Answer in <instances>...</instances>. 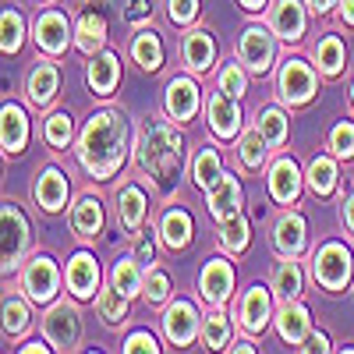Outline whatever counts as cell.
I'll use <instances>...</instances> for the list:
<instances>
[{
	"instance_id": "obj_1",
	"label": "cell",
	"mask_w": 354,
	"mask_h": 354,
	"mask_svg": "<svg viewBox=\"0 0 354 354\" xmlns=\"http://www.w3.org/2000/svg\"><path fill=\"white\" fill-rule=\"evenodd\" d=\"M128 121L117 110H100L85 121L82 135H78V163L85 167L88 177L96 181H110V177L124 167L128 160Z\"/></svg>"
},
{
	"instance_id": "obj_2",
	"label": "cell",
	"mask_w": 354,
	"mask_h": 354,
	"mask_svg": "<svg viewBox=\"0 0 354 354\" xmlns=\"http://www.w3.org/2000/svg\"><path fill=\"white\" fill-rule=\"evenodd\" d=\"M135 167L153 188L170 192L185 167V138L163 117H149L135 138Z\"/></svg>"
},
{
	"instance_id": "obj_3",
	"label": "cell",
	"mask_w": 354,
	"mask_h": 354,
	"mask_svg": "<svg viewBox=\"0 0 354 354\" xmlns=\"http://www.w3.org/2000/svg\"><path fill=\"white\" fill-rule=\"evenodd\" d=\"M277 93L287 106H305L319 93V75L312 64H305L301 57H287L277 71Z\"/></svg>"
},
{
	"instance_id": "obj_4",
	"label": "cell",
	"mask_w": 354,
	"mask_h": 354,
	"mask_svg": "<svg viewBox=\"0 0 354 354\" xmlns=\"http://www.w3.org/2000/svg\"><path fill=\"white\" fill-rule=\"evenodd\" d=\"M312 277L322 290H344L354 277V255L340 241H326L312 259Z\"/></svg>"
},
{
	"instance_id": "obj_5",
	"label": "cell",
	"mask_w": 354,
	"mask_h": 354,
	"mask_svg": "<svg viewBox=\"0 0 354 354\" xmlns=\"http://www.w3.org/2000/svg\"><path fill=\"white\" fill-rule=\"evenodd\" d=\"M18 283H21L28 301L50 305L57 298V290H61V270H57V262L50 255H36V259H28V266L21 270Z\"/></svg>"
},
{
	"instance_id": "obj_6",
	"label": "cell",
	"mask_w": 354,
	"mask_h": 354,
	"mask_svg": "<svg viewBox=\"0 0 354 354\" xmlns=\"http://www.w3.org/2000/svg\"><path fill=\"white\" fill-rule=\"evenodd\" d=\"M238 61L252 75H266L277 61V32L273 28H262V25H248L238 43Z\"/></svg>"
},
{
	"instance_id": "obj_7",
	"label": "cell",
	"mask_w": 354,
	"mask_h": 354,
	"mask_svg": "<svg viewBox=\"0 0 354 354\" xmlns=\"http://www.w3.org/2000/svg\"><path fill=\"white\" fill-rule=\"evenodd\" d=\"M43 333L57 351H78V344H82V315H78V308L68 305V301L50 305V312L43 315Z\"/></svg>"
},
{
	"instance_id": "obj_8",
	"label": "cell",
	"mask_w": 354,
	"mask_h": 354,
	"mask_svg": "<svg viewBox=\"0 0 354 354\" xmlns=\"http://www.w3.org/2000/svg\"><path fill=\"white\" fill-rule=\"evenodd\" d=\"M4 273H15L21 259L28 255V245H32V234H28V220L21 213L18 202H4Z\"/></svg>"
},
{
	"instance_id": "obj_9",
	"label": "cell",
	"mask_w": 354,
	"mask_h": 354,
	"mask_svg": "<svg viewBox=\"0 0 354 354\" xmlns=\"http://www.w3.org/2000/svg\"><path fill=\"white\" fill-rule=\"evenodd\" d=\"M198 103H202V93H198V85L188 78V75H177L167 82V93H163V110L174 124H188L195 121V113H198Z\"/></svg>"
},
{
	"instance_id": "obj_10",
	"label": "cell",
	"mask_w": 354,
	"mask_h": 354,
	"mask_svg": "<svg viewBox=\"0 0 354 354\" xmlns=\"http://www.w3.org/2000/svg\"><path fill=\"white\" fill-rule=\"evenodd\" d=\"M234 290V266L227 259H209L198 273V294L209 308H223Z\"/></svg>"
},
{
	"instance_id": "obj_11",
	"label": "cell",
	"mask_w": 354,
	"mask_h": 354,
	"mask_svg": "<svg viewBox=\"0 0 354 354\" xmlns=\"http://www.w3.org/2000/svg\"><path fill=\"white\" fill-rule=\"evenodd\" d=\"M198 333H202V319H198L195 305L170 301L163 312V337L170 340V347H188V344H195Z\"/></svg>"
},
{
	"instance_id": "obj_12",
	"label": "cell",
	"mask_w": 354,
	"mask_h": 354,
	"mask_svg": "<svg viewBox=\"0 0 354 354\" xmlns=\"http://www.w3.org/2000/svg\"><path fill=\"white\" fill-rule=\"evenodd\" d=\"M36 46L43 50V53H50V57H57V53H64L71 43H75V28H71V21H68V15L64 11H57V8H50V11H43L39 18H36Z\"/></svg>"
},
{
	"instance_id": "obj_13",
	"label": "cell",
	"mask_w": 354,
	"mask_h": 354,
	"mask_svg": "<svg viewBox=\"0 0 354 354\" xmlns=\"http://www.w3.org/2000/svg\"><path fill=\"white\" fill-rule=\"evenodd\" d=\"M270 28L283 43H301L308 28V4H301V0H277L270 8Z\"/></svg>"
},
{
	"instance_id": "obj_14",
	"label": "cell",
	"mask_w": 354,
	"mask_h": 354,
	"mask_svg": "<svg viewBox=\"0 0 354 354\" xmlns=\"http://www.w3.org/2000/svg\"><path fill=\"white\" fill-rule=\"evenodd\" d=\"M270 290H266L262 283H255V287H248L241 294V301H238V322H241V330L252 333V337L262 333L266 326H270V319H273V294Z\"/></svg>"
},
{
	"instance_id": "obj_15",
	"label": "cell",
	"mask_w": 354,
	"mask_h": 354,
	"mask_svg": "<svg viewBox=\"0 0 354 354\" xmlns=\"http://www.w3.org/2000/svg\"><path fill=\"white\" fill-rule=\"evenodd\" d=\"M205 113H209V128L216 138H234L241 135V106H238V96L223 93V88L216 85V93H209V103H205Z\"/></svg>"
},
{
	"instance_id": "obj_16",
	"label": "cell",
	"mask_w": 354,
	"mask_h": 354,
	"mask_svg": "<svg viewBox=\"0 0 354 354\" xmlns=\"http://www.w3.org/2000/svg\"><path fill=\"white\" fill-rule=\"evenodd\" d=\"M64 283L78 301H93L100 294V262L93 259V252H75L68 270H64Z\"/></svg>"
},
{
	"instance_id": "obj_17",
	"label": "cell",
	"mask_w": 354,
	"mask_h": 354,
	"mask_svg": "<svg viewBox=\"0 0 354 354\" xmlns=\"http://www.w3.org/2000/svg\"><path fill=\"white\" fill-rule=\"evenodd\" d=\"M308 245V227L301 213H280V220L273 223V248L287 259H301Z\"/></svg>"
},
{
	"instance_id": "obj_18",
	"label": "cell",
	"mask_w": 354,
	"mask_h": 354,
	"mask_svg": "<svg viewBox=\"0 0 354 354\" xmlns=\"http://www.w3.org/2000/svg\"><path fill=\"white\" fill-rule=\"evenodd\" d=\"M277 333L283 344L290 347H301L308 337H312V319H308V308L294 298V301H280V312H277Z\"/></svg>"
},
{
	"instance_id": "obj_19",
	"label": "cell",
	"mask_w": 354,
	"mask_h": 354,
	"mask_svg": "<svg viewBox=\"0 0 354 354\" xmlns=\"http://www.w3.org/2000/svg\"><path fill=\"white\" fill-rule=\"evenodd\" d=\"M85 82L96 96H113L117 82H121V57L110 50L93 53L88 57V68H85Z\"/></svg>"
},
{
	"instance_id": "obj_20",
	"label": "cell",
	"mask_w": 354,
	"mask_h": 354,
	"mask_svg": "<svg viewBox=\"0 0 354 354\" xmlns=\"http://www.w3.org/2000/svg\"><path fill=\"white\" fill-rule=\"evenodd\" d=\"M71 230L85 245L103 234V202L96 195H78V202L71 205Z\"/></svg>"
},
{
	"instance_id": "obj_21",
	"label": "cell",
	"mask_w": 354,
	"mask_h": 354,
	"mask_svg": "<svg viewBox=\"0 0 354 354\" xmlns=\"http://www.w3.org/2000/svg\"><path fill=\"white\" fill-rule=\"evenodd\" d=\"M57 88H61V71H57V64L53 61H36V68L28 71V78H25L28 103H32L36 110L39 106H50L53 96H57Z\"/></svg>"
},
{
	"instance_id": "obj_22",
	"label": "cell",
	"mask_w": 354,
	"mask_h": 354,
	"mask_svg": "<svg viewBox=\"0 0 354 354\" xmlns=\"http://www.w3.org/2000/svg\"><path fill=\"white\" fill-rule=\"evenodd\" d=\"M205 202H209V213L213 220H230V216H238L241 213V181L234 174H223L220 181L205 192Z\"/></svg>"
},
{
	"instance_id": "obj_23",
	"label": "cell",
	"mask_w": 354,
	"mask_h": 354,
	"mask_svg": "<svg viewBox=\"0 0 354 354\" xmlns=\"http://www.w3.org/2000/svg\"><path fill=\"white\" fill-rule=\"evenodd\" d=\"M68 177L64 170H57V167H46L39 177H36V202H39V209L43 213H61L64 205H68Z\"/></svg>"
},
{
	"instance_id": "obj_24",
	"label": "cell",
	"mask_w": 354,
	"mask_h": 354,
	"mask_svg": "<svg viewBox=\"0 0 354 354\" xmlns=\"http://www.w3.org/2000/svg\"><path fill=\"white\" fill-rule=\"evenodd\" d=\"M181 57H185L188 71H195V75L209 71L213 61H216V39H213L209 28H192L181 43Z\"/></svg>"
},
{
	"instance_id": "obj_25",
	"label": "cell",
	"mask_w": 354,
	"mask_h": 354,
	"mask_svg": "<svg viewBox=\"0 0 354 354\" xmlns=\"http://www.w3.org/2000/svg\"><path fill=\"white\" fill-rule=\"evenodd\" d=\"M301 185H305V177H301V170H298V163H294V160L283 156V160H277V163L270 167V195H273L280 205L298 202Z\"/></svg>"
},
{
	"instance_id": "obj_26",
	"label": "cell",
	"mask_w": 354,
	"mask_h": 354,
	"mask_svg": "<svg viewBox=\"0 0 354 354\" xmlns=\"http://www.w3.org/2000/svg\"><path fill=\"white\" fill-rule=\"evenodd\" d=\"M75 46L85 53V57H93L106 46V18L103 11H93V8H85L75 21Z\"/></svg>"
},
{
	"instance_id": "obj_27",
	"label": "cell",
	"mask_w": 354,
	"mask_h": 354,
	"mask_svg": "<svg viewBox=\"0 0 354 354\" xmlns=\"http://www.w3.org/2000/svg\"><path fill=\"white\" fill-rule=\"evenodd\" d=\"M28 142V117L21 106L15 103H4V110H0V145H4L8 156H18L25 149Z\"/></svg>"
},
{
	"instance_id": "obj_28",
	"label": "cell",
	"mask_w": 354,
	"mask_h": 354,
	"mask_svg": "<svg viewBox=\"0 0 354 354\" xmlns=\"http://www.w3.org/2000/svg\"><path fill=\"white\" fill-rule=\"evenodd\" d=\"M117 216H121V227L128 234H138L145 216H149V195L138 185H124L121 195H117Z\"/></svg>"
},
{
	"instance_id": "obj_29",
	"label": "cell",
	"mask_w": 354,
	"mask_h": 354,
	"mask_svg": "<svg viewBox=\"0 0 354 354\" xmlns=\"http://www.w3.org/2000/svg\"><path fill=\"white\" fill-rule=\"evenodd\" d=\"M301 283H305V277H301L298 259L280 255V262L273 266V277H270L273 294H277L280 301H294V298H301Z\"/></svg>"
},
{
	"instance_id": "obj_30",
	"label": "cell",
	"mask_w": 354,
	"mask_h": 354,
	"mask_svg": "<svg viewBox=\"0 0 354 354\" xmlns=\"http://www.w3.org/2000/svg\"><path fill=\"white\" fill-rule=\"evenodd\" d=\"M131 61L142 71H160L163 68V39L153 28H138L131 39Z\"/></svg>"
},
{
	"instance_id": "obj_31",
	"label": "cell",
	"mask_w": 354,
	"mask_h": 354,
	"mask_svg": "<svg viewBox=\"0 0 354 354\" xmlns=\"http://www.w3.org/2000/svg\"><path fill=\"white\" fill-rule=\"evenodd\" d=\"M192 230H195V223L185 209H167L163 220H160V238H163L167 248H188Z\"/></svg>"
},
{
	"instance_id": "obj_32",
	"label": "cell",
	"mask_w": 354,
	"mask_h": 354,
	"mask_svg": "<svg viewBox=\"0 0 354 354\" xmlns=\"http://www.w3.org/2000/svg\"><path fill=\"white\" fill-rule=\"evenodd\" d=\"M344 61H347V50H344L340 36H322L315 43V64H319L322 78H337L344 71Z\"/></svg>"
},
{
	"instance_id": "obj_33",
	"label": "cell",
	"mask_w": 354,
	"mask_h": 354,
	"mask_svg": "<svg viewBox=\"0 0 354 354\" xmlns=\"http://www.w3.org/2000/svg\"><path fill=\"white\" fill-rule=\"evenodd\" d=\"M192 177H195V185L202 192H209L220 177H223V160H220V149L216 145H202L195 163H192Z\"/></svg>"
},
{
	"instance_id": "obj_34",
	"label": "cell",
	"mask_w": 354,
	"mask_h": 354,
	"mask_svg": "<svg viewBox=\"0 0 354 354\" xmlns=\"http://www.w3.org/2000/svg\"><path fill=\"white\" fill-rule=\"evenodd\" d=\"M305 181H308V188H312L319 198H330V195L337 192V181H340L337 163H333L330 156H315V160L308 163V170H305Z\"/></svg>"
},
{
	"instance_id": "obj_35",
	"label": "cell",
	"mask_w": 354,
	"mask_h": 354,
	"mask_svg": "<svg viewBox=\"0 0 354 354\" xmlns=\"http://www.w3.org/2000/svg\"><path fill=\"white\" fill-rule=\"evenodd\" d=\"M110 283L128 294V298H135V294H142V283H145V273H142V262L135 255L128 259H117L113 262V270H110Z\"/></svg>"
},
{
	"instance_id": "obj_36",
	"label": "cell",
	"mask_w": 354,
	"mask_h": 354,
	"mask_svg": "<svg viewBox=\"0 0 354 354\" xmlns=\"http://www.w3.org/2000/svg\"><path fill=\"white\" fill-rule=\"evenodd\" d=\"M273 149H270V142L262 138V131L252 124L248 131H241V138H238V160H241V167H248V170H262V163H266V156H270Z\"/></svg>"
},
{
	"instance_id": "obj_37",
	"label": "cell",
	"mask_w": 354,
	"mask_h": 354,
	"mask_svg": "<svg viewBox=\"0 0 354 354\" xmlns=\"http://www.w3.org/2000/svg\"><path fill=\"white\" fill-rule=\"evenodd\" d=\"M255 128L262 131V138H266V142H270V149H280V145L287 142V131H290L283 110H277V106L259 110V113H255Z\"/></svg>"
},
{
	"instance_id": "obj_38",
	"label": "cell",
	"mask_w": 354,
	"mask_h": 354,
	"mask_svg": "<svg viewBox=\"0 0 354 354\" xmlns=\"http://www.w3.org/2000/svg\"><path fill=\"white\" fill-rule=\"evenodd\" d=\"M96 312H100V319L106 322V326H121L124 315H128V294H121L113 283L103 287L96 294Z\"/></svg>"
},
{
	"instance_id": "obj_39",
	"label": "cell",
	"mask_w": 354,
	"mask_h": 354,
	"mask_svg": "<svg viewBox=\"0 0 354 354\" xmlns=\"http://www.w3.org/2000/svg\"><path fill=\"white\" fill-rule=\"evenodd\" d=\"M43 138H46L50 149L64 153L68 145H71V138H75V124H71V117H68L64 110H53V113L46 117V121H43Z\"/></svg>"
},
{
	"instance_id": "obj_40",
	"label": "cell",
	"mask_w": 354,
	"mask_h": 354,
	"mask_svg": "<svg viewBox=\"0 0 354 354\" xmlns=\"http://www.w3.org/2000/svg\"><path fill=\"white\" fill-rule=\"evenodd\" d=\"M234 340V326H230V319L223 312H209L202 319V344L205 347H213V351H227Z\"/></svg>"
},
{
	"instance_id": "obj_41",
	"label": "cell",
	"mask_w": 354,
	"mask_h": 354,
	"mask_svg": "<svg viewBox=\"0 0 354 354\" xmlns=\"http://www.w3.org/2000/svg\"><path fill=\"white\" fill-rule=\"evenodd\" d=\"M25 39V18L18 8H4V18H0V50L4 53H18Z\"/></svg>"
},
{
	"instance_id": "obj_42",
	"label": "cell",
	"mask_w": 354,
	"mask_h": 354,
	"mask_svg": "<svg viewBox=\"0 0 354 354\" xmlns=\"http://www.w3.org/2000/svg\"><path fill=\"white\" fill-rule=\"evenodd\" d=\"M28 322H32L28 305L21 298H15V294H8L4 298V337H21L28 330Z\"/></svg>"
},
{
	"instance_id": "obj_43",
	"label": "cell",
	"mask_w": 354,
	"mask_h": 354,
	"mask_svg": "<svg viewBox=\"0 0 354 354\" xmlns=\"http://www.w3.org/2000/svg\"><path fill=\"white\" fill-rule=\"evenodd\" d=\"M220 245H223L227 252H234V255H241V252L248 248V220H245L241 213L220 223Z\"/></svg>"
},
{
	"instance_id": "obj_44",
	"label": "cell",
	"mask_w": 354,
	"mask_h": 354,
	"mask_svg": "<svg viewBox=\"0 0 354 354\" xmlns=\"http://www.w3.org/2000/svg\"><path fill=\"white\" fill-rule=\"evenodd\" d=\"M216 85L223 88V93H230V96H245L248 93V68L241 64V61H227L223 68H220V75H216Z\"/></svg>"
},
{
	"instance_id": "obj_45",
	"label": "cell",
	"mask_w": 354,
	"mask_h": 354,
	"mask_svg": "<svg viewBox=\"0 0 354 354\" xmlns=\"http://www.w3.org/2000/svg\"><path fill=\"white\" fill-rule=\"evenodd\" d=\"M142 298L149 301V305H167V301H170V277H167V270L153 266V270L145 273V283H142Z\"/></svg>"
},
{
	"instance_id": "obj_46",
	"label": "cell",
	"mask_w": 354,
	"mask_h": 354,
	"mask_svg": "<svg viewBox=\"0 0 354 354\" xmlns=\"http://www.w3.org/2000/svg\"><path fill=\"white\" fill-rule=\"evenodd\" d=\"M330 153L340 156V160H351L354 156V124L351 121H340L330 131Z\"/></svg>"
},
{
	"instance_id": "obj_47",
	"label": "cell",
	"mask_w": 354,
	"mask_h": 354,
	"mask_svg": "<svg viewBox=\"0 0 354 354\" xmlns=\"http://www.w3.org/2000/svg\"><path fill=\"white\" fill-rule=\"evenodd\" d=\"M167 15L174 25H192L198 18V0H167Z\"/></svg>"
},
{
	"instance_id": "obj_48",
	"label": "cell",
	"mask_w": 354,
	"mask_h": 354,
	"mask_svg": "<svg viewBox=\"0 0 354 354\" xmlns=\"http://www.w3.org/2000/svg\"><path fill=\"white\" fill-rule=\"evenodd\" d=\"M121 351H128V354H142V351L156 354V351H160V344H156V337H153V333L138 330V333H131V337L124 340V347H121Z\"/></svg>"
},
{
	"instance_id": "obj_49",
	"label": "cell",
	"mask_w": 354,
	"mask_h": 354,
	"mask_svg": "<svg viewBox=\"0 0 354 354\" xmlns=\"http://www.w3.org/2000/svg\"><path fill=\"white\" fill-rule=\"evenodd\" d=\"M131 238H135V252H131V255H135L142 266H153V259H156V245H153V238H149L145 230L131 234Z\"/></svg>"
},
{
	"instance_id": "obj_50",
	"label": "cell",
	"mask_w": 354,
	"mask_h": 354,
	"mask_svg": "<svg viewBox=\"0 0 354 354\" xmlns=\"http://www.w3.org/2000/svg\"><path fill=\"white\" fill-rule=\"evenodd\" d=\"M149 15H153V4H149V0H131L128 11H124V18H128L131 25H135V21H145Z\"/></svg>"
},
{
	"instance_id": "obj_51",
	"label": "cell",
	"mask_w": 354,
	"mask_h": 354,
	"mask_svg": "<svg viewBox=\"0 0 354 354\" xmlns=\"http://www.w3.org/2000/svg\"><path fill=\"white\" fill-rule=\"evenodd\" d=\"M305 4H308V11H312V15L326 18L333 8H340V0H305Z\"/></svg>"
},
{
	"instance_id": "obj_52",
	"label": "cell",
	"mask_w": 354,
	"mask_h": 354,
	"mask_svg": "<svg viewBox=\"0 0 354 354\" xmlns=\"http://www.w3.org/2000/svg\"><path fill=\"white\" fill-rule=\"evenodd\" d=\"M305 344H308V347H301V351H333L330 340H326V333H312Z\"/></svg>"
},
{
	"instance_id": "obj_53",
	"label": "cell",
	"mask_w": 354,
	"mask_h": 354,
	"mask_svg": "<svg viewBox=\"0 0 354 354\" xmlns=\"http://www.w3.org/2000/svg\"><path fill=\"white\" fill-rule=\"evenodd\" d=\"M344 223H347V230L354 234V192H351L347 202H344Z\"/></svg>"
},
{
	"instance_id": "obj_54",
	"label": "cell",
	"mask_w": 354,
	"mask_h": 354,
	"mask_svg": "<svg viewBox=\"0 0 354 354\" xmlns=\"http://www.w3.org/2000/svg\"><path fill=\"white\" fill-rule=\"evenodd\" d=\"M340 18H344V25L354 28V0H340Z\"/></svg>"
},
{
	"instance_id": "obj_55",
	"label": "cell",
	"mask_w": 354,
	"mask_h": 354,
	"mask_svg": "<svg viewBox=\"0 0 354 354\" xmlns=\"http://www.w3.org/2000/svg\"><path fill=\"white\" fill-rule=\"evenodd\" d=\"M18 351H21V354H46L50 347H46V344H39V340H28V344H21Z\"/></svg>"
},
{
	"instance_id": "obj_56",
	"label": "cell",
	"mask_w": 354,
	"mask_h": 354,
	"mask_svg": "<svg viewBox=\"0 0 354 354\" xmlns=\"http://www.w3.org/2000/svg\"><path fill=\"white\" fill-rule=\"evenodd\" d=\"M238 4H241L245 11H252V15H255V11H262V8H266V0H238Z\"/></svg>"
},
{
	"instance_id": "obj_57",
	"label": "cell",
	"mask_w": 354,
	"mask_h": 354,
	"mask_svg": "<svg viewBox=\"0 0 354 354\" xmlns=\"http://www.w3.org/2000/svg\"><path fill=\"white\" fill-rule=\"evenodd\" d=\"M227 351H238V354H252V351H255V344H252V340H238V344H234V347H227Z\"/></svg>"
},
{
	"instance_id": "obj_58",
	"label": "cell",
	"mask_w": 354,
	"mask_h": 354,
	"mask_svg": "<svg viewBox=\"0 0 354 354\" xmlns=\"http://www.w3.org/2000/svg\"><path fill=\"white\" fill-rule=\"evenodd\" d=\"M351 103H354V85H351Z\"/></svg>"
}]
</instances>
